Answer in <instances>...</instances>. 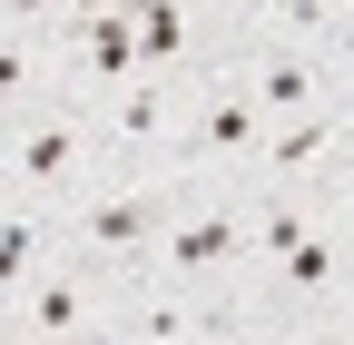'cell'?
<instances>
[{
  "label": "cell",
  "instance_id": "7c38bea8",
  "mask_svg": "<svg viewBox=\"0 0 354 345\" xmlns=\"http://www.w3.org/2000/svg\"><path fill=\"white\" fill-rule=\"evenodd\" d=\"M39 89V69H30V50H20V39H0V109H20Z\"/></svg>",
  "mask_w": 354,
  "mask_h": 345
},
{
  "label": "cell",
  "instance_id": "8992f818",
  "mask_svg": "<svg viewBox=\"0 0 354 345\" xmlns=\"http://www.w3.org/2000/svg\"><path fill=\"white\" fill-rule=\"evenodd\" d=\"M256 148L276 158V178H295V168H315V158L335 148V109H305V118H286V128H266Z\"/></svg>",
  "mask_w": 354,
  "mask_h": 345
},
{
  "label": "cell",
  "instance_id": "ba28073f",
  "mask_svg": "<svg viewBox=\"0 0 354 345\" xmlns=\"http://www.w3.org/2000/svg\"><path fill=\"white\" fill-rule=\"evenodd\" d=\"M276 276H286L295 296H325V286H335V237H325V227H305L295 247H276Z\"/></svg>",
  "mask_w": 354,
  "mask_h": 345
},
{
  "label": "cell",
  "instance_id": "9a60e30c",
  "mask_svg": "<svg viewBox=\"0 0 354 345\" xmlns=\"http://www.w3.org/2000/svg\"><path fill=\"white\" fill-rule=\"evenodd\" d=\"M30 345H79V335H30Z\"/></svg>",
  "mask_w": 354,
  "mask_h": 345
},
{
  "label": "cell",
  "instance_id": "277c9868",
  "mask_svg": "<svg viewBox=\"0 0 354 345\" xmlns=\"http://www.w3.org/2000/svg\"><path fill=\"white\" fill-rule=\"evenodd\" d=\"M246 99H256V118H305V109H335V99H325V79L305 69V60H286V50L256 69V89H246Z\"/></svg>",
  "mask_w": 354,
  "mask_h": 345
},
{
  "label": "cell",
  "instance_id": "5bb4252c",
  "mask_svg": "<svg viewBox=\"0 0 354 345\" xmlns=\"http://www.w3.org/2000/svg\"><path fill=\"white\" fill-rule=\"evenodd\" d=\"M0 20H50V0H0Z\"/></svg>",
  "mask_w": 354,
  "mask_h": 345
},
{
  "label": "cell",
  "instance_id": "9c48e42d",
  "mask_svg": "<svg viewBox=\"0 0 354 345\" xmlns=\"http://www.w3.org/2000/svg\"><path fill=\"white\" fill-rule=\"evenodd\" d=\"M88 326V286H69V276H50L30 296V335H79Z\"/></svg>",
  "mask_w": 354,
  "mask_h": 345
},
{
  "label": "cell",
  "instance_id": "4fadbf2b",
  "mask_svg": "<svg viewBox=\"0 0 354 345\" xmlns=\"http://www.w3.org/2000/svg\"><path fill=\"white\" fill-rule=\"evenodd\" d=\"M138 335L167 345V335H187V306H138Z\"/></svg>",
  "mask_w": 354,
  "mask_h": 345
},
{
  "label": "cell",
  "instance_id": "30bf717a",
  "mask_svg": "<svg viewBox=\"0 0 354 345\" xmlns=\"http://www.w3.org/2000/svg\"><path fill=\"white\" fill-rule=\"evenodd\" d=\"M30 267H39V227H30V218H10V227H0V296H20V286H30Z\"/></svg>",
  "mask_w": 354,
  "mask_h": 345
},
{
  "label": "cell",
  "instance_id": "8fae6325",
  "mask_svg": "<svg viewBox=\"0 0 354 345\" xmlns=\"http://www.w3.org/2000/svg\"><path fill=\"white\" fill-rule=\"evenodd\" d=\"M158 118H167L158 79H128V99H118V139H158Z\"/></svg>",
  "mask_w": 354,
  "mask_h": 345
},
{
  "label": "cell",
  "instance_id": "3957f363",
  "mask_svg": "<svg viewBox=\"0 0 354 345\" xmlns=\"http://www.w3.org/2000/svg\"><path fill=\"white\" fill-rule=\"evenodd\" d=\"M256 139H266L256 99H246V89H216V99L197 109V139H187V148H197V158H246Z\"/></svg>",
  "mask_w": 354,
  "mask_h": 345
},
{
  "label": "cell",
  "instance_id": "6da1fadb",
  "mask_svg": "<svg viewBox=\"0 0 354 345\" xmlns=\"http://www.w3.org/2000/svg\"><path fill=\"white\" fill-rule=\"evenodd\" d=\"M236 247H246V227L227 218V207H197V218H177V227L158 237V267H167L177 286H207L216 267H236Z\"/></svg>",
  "mask_w": 354,
  "mask_h": 345
},
{
  "label": "cell",
  "instance_id": "7a4b0ae2",
  "mask_svg": "<svg viewBox=\"0 0 354 345\" xmlns=\"http://www.w3.org/2000/svg\"><path fill=\"white\" fill-rule=\"evenodd\" d=\"M79 237H88V256H138V247L158 237V188L88 197V207H79Z\"/></svg>",
  "mask_w": 354,
  "mask_h": 345
},
{
  "label": "cell",
  "instance_id": "5b68a950",
  "mask_svg": "<svg viewBox=\"0 0 354 345\" xmlns=\"http://www.w3.org/2000/svg\"><path fill=\"white\" fill-rule=\"evenodd\" d=\"M10 168H20V178H30V188H59V178H69V168H79V128H69V118H39V128H30V139L10 148Z\"/></svg>",
  "mask_w": 354,
  "mask_h": 345
},
{
  "label": "cell",
  "instance_id": "52a82bcc",
  "mask_svg": "<svg viewBox=\"0 0 354 345\" xmlns=\"http://www.w3.org/2000/svg\"><path fill=\"white\" fill-rule=\"evenodd\" d=\"M79 60H88V79H99V89H118V79L138 69V39H128V20H118V10L79 20Z\"/></svg>",
  "mask_w": 354,
  "mask_h": 345
}]
</instances>
